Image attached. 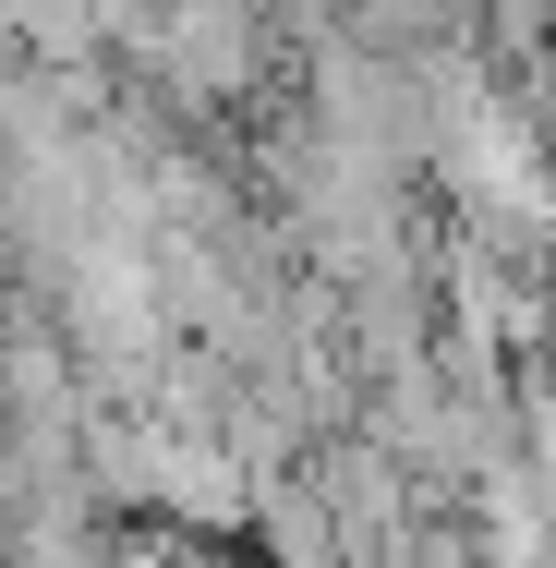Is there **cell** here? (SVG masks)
Wrapping results in <instances>:
<instances>
[{
	"mask_svg": "<svg viewBox=\"0 0 556 568\" xmlns=\"http://www.w3.org/2000/svg\"><path fill=\"white\" fill-rule=\"evenodd\" d=\"M0 568H12V520H0Z\"/></svg>",
	"mask_w": 556,
	"mask_h": 568,
	"instance_id": "obj_1",
	"label": "cell"
}]
</instances>
